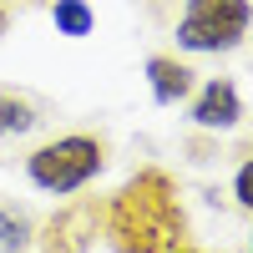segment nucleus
I'll return each instance as SVG.
<instances>
[{"label": "nucleus", "instance_id": "nucleus-1", "mask_svg": "<svg viewBox=\"0 0 253 253\" xmlns=\"http://www.w3.org/2000/svg\"><path fill=\"white\" fill-rule=\"evenodd\" d=\"M101 238L117 253H172L187 238V213L177 198V182L162 167L142 172L101 203Z\"/></svg>", "mask_w": 253, "mask_h": 253}, {"label": "nucleus", "instance_id": "nucleus-10", "mask_svg": "<svg viewBox=\"0 0 253 253\" xmlns=\"http://www.w3.org/2000/svg\"><path fill=\"white\" fill-rule=\"evenodd\" d=\"M233 193H238V208H253V167L243 162L238 177H233Z\"/></svg>", "mask_w": 253, "mask_h": 253}, {"label": "nucleus", "instance_id": "nucleus-7", "mask_svg": "<svg viewBox=\"0 0 253 253\" xmlns=\"http://www.w3.org/2000/svg\"><path fill=\"white\" fill-rule=\"evenodd\" d=\"M36 122H41V112H36L31 96H20V91H0V137H20V132H31Z\"/></svg>", "mask_w": 253, "mask_h": 253}, {"label": "nucleus", "instance_id": "nucleus-9", "mask_svg": "<svg viewBox=\"0 0 253 253\" xmlns=\"http://www.w3.org/2000/svg\"><path fill=\"white\" fill-rule=\"evenodd\" d=\"M51 20H56L61 36H91V26H96V15H91L86 0H56V5H51Z\"/></svg>", "mask_w": 253, "mask_h": 253}, {"label": "nucleus", "instance_id": "nucleus-5", "mask_svg": "<svg viewBox=\"0 0 253 253\" xmlns=\"http://www.w3.org/2000/svg\"><path fill=\"white\" fill-rule=\"evenodd\" d=\"M238 117H243V96H238V86H233L228 76H213V81L193 96V122L208 126V132L238 126Z\"/></svg>", "mask_w": 253, "mask_h": 253}, {"label": "nucleus", "instance_id": "nucleus-12", "mask_svg": "<svg viewBox=\"0 0 253 253\" xmlns=\"http://www.w3.org/2000/svg\"><path fill=\"white\" fill-rule=\"evenodd\" d=\"M172 253H198V248H187V243H182V248H172Z\"/></svg>", "mask_w": 253, "mask_h": 253}, {"label": "nucleus", "instance_id": "nucleus-2", "mask_svg": "<svg viewBox=\"0 0 253 253\" xmlns=\"http://www.w3.org/2000/svg\"><path fill=\"white\" fill-rule=\"evenodd\" d=\"M101 167H107V142L91 137V132H66L56 142H41L26 157V177L41 187V193L71 198V193H81V187L101 172Z\"/></svg>", "mask_w": 253, "mask_h": 253}, {"label": "nucleus", "instance_id": "nucleus-4", "mask_svg": "<svg viewBox=\"0 0 253 253\" xmlns=\"http://www.w3.org/2000/svg\"><path fill=\"white\" fill-rule=\"evenodd\" d=\"M96 238H101V203H91V198L56 208L36 228V248L41 253H91Z\"/></svg>", "mask_w": 253, "mask_h": 253}, {"label": "nucleus", "instance_id": "nucleus-11", "mask_svg": "<svg viewBox=\"0 0 253 253\" xmlns=\"http://www.w3.org/2000/svg\"><path fill=\"white\" fill-rule=\"evenodd\" d=\"M5 26H10V10H5V0H0V36H5Z\"/></svg>", "mask_w": 253, "mask_h": 253}, {"label": "nucleus", "instance_id": "nucleus-6", "mask_svg": "<svg viewBox=\"0 0 253 253\" xmlns=\"http://www.w3.org/2000/svg\"><path fill=\"white\" fill-rule=\"evenodd\" d=\"M147 86H152V101H162V107H177V101L193 96V66L177 56H147Z\"/></svg>", "mask_w": 253, "mask_h": 253}, {"label": "nucleus", "instance_id": "nucleus-3", "mask_svg": "<svg viewBox=\"0 0 253 253\" xmlns=\"http://www.w3.org/2000/svg\"><path fill=\"white\" fill-rule=\"evenodd\" d=\"M248 36V0H187L177 20L182 51H233Z\"/></svg>", "mask_w": 253, "mask_h": 253}, {"label": "nucleus", "instance_id": "nucleus-8", "mask_svg": "<svg viewBox=\"0 0 253 253\" xmlns=\"http://www.w3.org/2000/svg\"><path fill=\"white\" fill-rule=\"evenodd\" d=\"M31 243H36V218L10 208V203H0V253H20Z\"/></svg>", "mask_w": 253, "mask_h": 253}]
</instances>
